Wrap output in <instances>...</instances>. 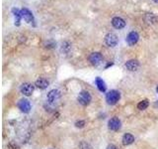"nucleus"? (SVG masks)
<instances>
[{"label": "nucleus", "instance_id": "nucleus-1", "mask_svg": "<svg viewBox=\"0 0 158 149\" xmlns=\"http://www.w3.org/2000/svg\"><path fill=\"white\" fill-rule=\"evenodd\" d=\"M120 99H121V94H120V91H116V89L110 91L107 94V96H106V101H107L108 104L111 105L116 104L120 101Z\"/></svg>", "mask_w": 158, "mask_h": 149}, {"label": "nucleus", "instance_id": "nucleus-2", "mask_svg": "<svg viewBox=\"0 0 158 149\" xmlns=\"http://www.w3.org/2000/svg\"><path fill=\"white\" fill-rule=\"evenodd\" d=\"M118 42H119L118 36H117L115 33H108L105 36V43L108 47H111V48L116 47V46L118 45Z\"/></svg>", "mask_w": 158, "mask_h": 149}, {"label": "nucleus", "instance_id": "nucleus-3", "mask_svg": "<svg viewBox=\"0 0 158 149\" xmlns=\"http://www.w3.org/2000/svg\"><path fill=\"white\" fill-rule=\"evenodd\" d=\"M91 94H90L87 91H82L77 97V101H79V104L82 105H88L90 102H91Z\"/></svg>", "mask_w": 158, "mask_h": 149}, {"label": "nucleus", "instance_id": "nucleus-4", "mask_svg": "<svg viewBox=\"0 0 158 149\" xmlns=\"http://www.w3.org/2000/svg\"><path fill=\"white\" fill-rule=\"evenodd\" d=\"M21 14H22V18L25 19V21L27 23L33 24V26H35V18L33 13L30 11L28 8H22L21 9Z\"/></svg>", "mask_w": 158, "mask_h": 149}, {"label": "nucleus", "instance_id": "nucleus-5", "mask_svg": "<svg viewBox=\"0 0 158 149\" xmlns=\"http://www.w3.org/2000/svg\"><path fill=\"white\" fill-rule=\"evenodd\" d=\"M108 126H109V128L111 129V130H113V131H118L121 129V126H122V122H121V120L118 118V117H113V118H111L110 120H109V122H108Z\"/></svg>", "mask_w": 158, "mask_h": 149}, {"label": "nucleus", "instance_id": "nucleus-6", "mask_svg": "<svg viewBox=\"0 0 158 149\" xmlns=\"http://www.w3.org/2000/svg\"><path fill=\"white\" fill-rule=\"evenodd\" d=\"M18 107L22 112L28 113V112H30V110H31V104H30V101L28 99H22L21 101L18 102Z\"/></svg>", "mask_w": 158, "mask_h": 149}, {"label": "nucleus", "instance_id": "nucleus-7", "mask_svg": "<svg viewBox=\"0 0 158 149\" xmlns=\"http://www.w3.org/2000/svg\"><path fill=\"white\" fill-rule=\"evenodd\" d=\"M89 61L94 66H98V65H100L103 62V56L100 53L94 52L89 56Z\"/></svg>", "mask_w": 158, "mask_h": 149}, {"label": "nucleus", "instance_id": "nucleus-8", "mask_svg": "<svg viewBox=\"0 0 158 149\" xmlns=\"http://www.w3.org/2000/svg\"><path fill=\"white\" fill-rule=\"evenodd\" d=\"M21 93L26 96H32L33 91H34V86L30 83H24L23 85L21 86Z\"/></svg>", "mask_w": 158, "mask_h": 149}, {"label": "nucleus", "instance_id": "nucleus-9", "mask_svg": "<svg viewBox=\"0 0 158 149\" xmlns=\"http://www.w3.org/2000/svg\"><path fill=\"white\" fill-rule=\"evenodd\" d=\"M138 39H139V35H138L137 32L132 31V32H130L129 35H127V42L130 46H135L138 42Z\"/></svg>", "mask_w": 158, "mask_h": 149}, {"label": "nucleus", "instance_id": "nucleus-10", "mask_svg": "<svg viewBox=\"0 0 158 149\" xmlns=\"http://www.w3.org/2000/svg\"><path fill=\"white\" fill-rule=\"evenodd\" d=\"M125 67L127 68V70H129L130 72H137L139 69V62L137 60H130L125 64Z\"/></svg>", "mask_w": 158, "mask_h": 149}, {"label": "nucleus", "instance_id": "nucleus-11", "mask_svg": "<svg viewBox=\"0 0 158 149\" xmlns=\"http://www.w3.org/2000/svg\"><path fill=\"white\" fill-rule=\"evenodd\" d=\"M112 25H113L114 28L120 30V29L125 28V26H126V21L122 18L117 16V17H114L112 19Z\"/></svg>", "mask_w": 158, "mask_h": 149}, {"label": "nucleus", "instance_id": "nucleus-12", "mask_svg": "<svg viewBox=\"0 0 158 149\" xmlns=\"http://www.w3.org/2000/svg\"><path fill=\"white\" fill-rule=\"evenodd\" d=\"M59 97H60V93H59L58 89H51L47 96L48 101L50 102V104H53V102H56Z\"/></svg>", "mask_w": 158, "mask_h": 149}, {"label": "nucleus", "instance_id": "nucleus-13", "mask_svg": "<svg viewBox=\"0 0 158 149\" xmlns=\"http://www.w3.org/2000/svg\"><path fill=\"white\" fill-rule=\"evenodd\" d=\"M48 85H50L48 81L46 80V78H38V80L36 81V83H35V86H36L37 88L40 89H47L48 86Z\"/></svg>", "mask_w": 158, "mask_h": 149}, {"label": "nucleus", "instance_id": "nucleus-14", "mask_svg": "<svg viewBox=\"0 0 158 149\" xmlns=\"http://www.w3.org/2000/svg\"><path fill=\"white\" fill-rule=\"evenodd\" d=\"M12 13H13L14 18H15V25L16 26H20L21 18H22L21 10L18 9V8H12Z\"/></svg>", "mask_w": 158, "mask_h": 149}, {"label": "nucleus", "instance_id": "nucleus-15", "mask_svg": "<svg viewBox=\"0 0 158 149\" xmlns=\"http://www.w3.org/2000/svg\"><path fill=\"white\" fill-rule=\"evenodd\" d=\"M95 83H96L98 89H99L100 91H102V93H105V91H106V89H107V86H106V83H105L104 81H103L101 78L97 77V78H96V80H95Z\"/></svg>", "mask_w": 158, "mask_h": 149}, {"label": "nucleus", "instance_id": "nucleus-16", "mask_svg": "<svg viewBox=\"0 0 158 149\" xmlns=\"http://www.w3.org/2000/svg\"><path fill=\"white\" fill-rule=\"evenodd\" d=\"M122 144L124 145H130L135 141V137H133L130 133H126L124 136H122Z\"/></svg>", "mask_w": 158, "mask_h": 149}, {"label": "nucleus", "instance_id": "nucleus-17", "mask_svg": "<svg viewBox=\"0 0 158 149\" xmlns=\"http://www.w3.org/2000/svg\"><path fill=\"white\" fill-rule=\"evenodd\" d=\"M148 105H149V102L148 101H146V99H144V101H141L139 104H137V107H138V109H140V110H144V109H146V108L148 107Z\"/></svg>", "mask_w": 158, "mask_h": 149}, {"label": "nucleus", "instance_id": "nucleus-18", "mask_svg": "<svg viewBox=\"0 0 158 149\" xmlns=\"http://www.w3.org/2000/svg\"><path fill=\"white\" fill-rule=\"evenodd\" d=\"M85 125V121L84 120H79V121H76L75 122V126L78 127V128H82Z\"/></svg>", "mask_w": 158, "mask_h": 149}, {"label": "nucleus", "instance_id": "nucleus-19", "mask_svg": "<svg viewBox=\"0 0 158 149\" xmlns=\"http://www.w3.org/2000/svg\"><path fill=\"white\" fill-rule=\"evenodd\" d=\"M79 148H80V149H89L90 146H89V144L87 142L82 141L80 143V145H79Z\"/></svg>", "mask_w": 158, "mask_h": 149}, {"label": "nucleus", "instance_id": "nucleus-20", "mask_svg": "<svg viewBox=\"0 0 158 149\" xmlns=\"http://www.w3.org/2000/svg\"><path fill=\"white\" fill-rule=\"evenodd\" d=\"M46 48H53L54 46L56 45V43H54L53 41H48V43H46Z\"/></svg>", "mask_w": 158, "mask_h": 149}, {"label": "nucleus", "instance_id": "nucleus-21", "mask_svg": "<svg viewBox=\"0 0 158 149\" xmlns=\"http://www.w3.org/2000/svg\"><path fill=\"white\" fill-rule=\"evenodd\" d=\"M107 149H117V147L115 145H113V144H111V145H109L108 146V148Z\"/></svg>", "mask_w": 158, "mask_h": 149}, {"label": "nucleus", "instance_id": "nucleus-22", "mask_svg": "<svg viewBox=\"0 0 158 149\" xmlns=\"http://www.w3.org/2000/svg\"><path fill=\"white\" fill-rule=\"evenodd\" d=\"M110 66H113V63H109V64L107 65V66L105 67V68H106V69H107V68H109V67H110Z\"/></svg>", "mask_w": 158, "mask_h": 149}, {"label": "nucleus", "instance_id": "nucleus-23", "mask_svg": "<svg viewBox=\"0 0 158 149\" xmlns=\"http://www.w3.org/2000/svg\"><path fill=\"white\" fill-rule=\"evenodd\" d=\"M155 107H158V101H157L156 102H155Z\"/></svg>", "mask_w": 158, "mask_h": 149}, {"label": "nucleus", "instance_id": "nucleus-24", "mask_svg": "<svg viewBox=\"0 0 158 149\" xmlns=\"http://www.w3.org/2000/svg\"><path fill=\"white\" fill-rule=\"evenodd\" d=\"M153 2H155V3H158V0H153Z\"/></svg>", "mask_w": 158, "mask_h": 149}, {"label": "nucleus", "instance_id": "nucleus-25", "mask_svg": "<svg viewBox=\"0 0 158 149\" xmlns=\"http://www.w3.org/2000/svg\"><path fill=\"white\" fill-rule=\"evenodd\" d=\"M156 91H157V94H158V86H156Z\"/></svg>", "mask_w": 158, "mask_h": 149}]
</instances>
